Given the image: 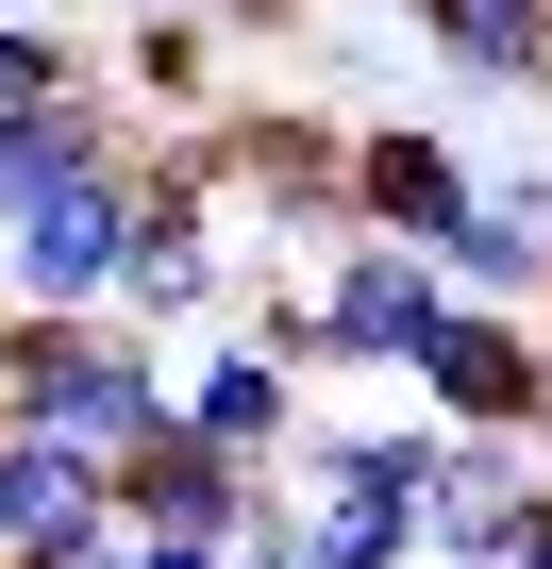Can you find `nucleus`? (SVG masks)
I'll list each match as a JSON object with an SVG mask.
<instances>
[{
    "label": "nucleus",
    "mask_w": 552,
    "mask_h": 569,
    "mask_svg": "<svg viewBox=\"0 0 552 569\" xmlns=\"http://www.w3.org/2000/svg\"><path fill=\"white\" fill-rule=\"evenodd\" d=\"M0 419L84 436V452H151L184 419V352L151 319H0Z\"/></svg>",
    "instance_id": "nucleus-1"
},
{
    "label": "nucleus",
    "mask_w": 552,
    "mask_h": 569,
    "mask_svg": "<svg viewBox=\"0 0 552 569\" xmlns=\"http://www.w3.org/2000/svg\"><path fill=\"white\" fill-rule=\"evenodd\" d=\"M201 68H218V34H201V18H151V34H134V84H168V101H184Z\"/></svg>",
    "instance_id": "nucleus-15"
},
{
    "label": "nucleus",
    "mask_w": 552,
    "mask_h": 569,
    "mask_svg": "<svg viewBox=\"0 0 552 569\" xmlns=\"http://www.w3.org/2000/svg\"><path fill=\"white\" fill-rule=\"evenodd\" d=\"M134 151V118L101 101V84H51V101H18V118H0V234H18L34 201H68L84 168H118Z\"/></svg>",
    "instance_id": "nucleus-10"
},
{
    "label": "nucleus",
    "mask_w": 552,
    "mask_h": 569,
    "mask_svg": "<svg viewBox=\"0 0 552 569\" xmlns=\"http://www.w3.org/2000/svg\"><path fill=\"white\" fill-rule=\"evenodd\" d=\"M134 569H234V552H201V536H134Z\"/></svg>",
    "instance_id": "nucleus-17"
},
{
    "label": "nucleus",
    "mask_w": 552,
    "mask_h": 569,
    "mask_svg": "<svg viewBox=\"0 0 552 569\" xmlns=\"http://www.w3.org/2000/svg\"><path fill=\"white\" fill-rule=\"evenodd\" d=\"M535 452H552V386H535Z\"/></svg>",
    "instance_id": "nucleus-20"
},
{
    "label": "nucleus",
    "mask_w": 552,
    "mask_h": 569,
    "mask_svg": "<svg viewBox=\"0 0 552 569\" xmlns=\"http://www.w3.org/2000/svg\"><path fill=\"white\" fill-rule=\"evenodd\" d=\"M452 84H552V0H402Z\"/></svg>",
    "instance_id": "nucleus-12"
},
{
    "label": "nucleus",
    "mask_w": 552,
    "mask_h": 569,
    "mask_svg": "<svg viewBox=\"0 0 552 569\" xmlns=\"http://www.w3.org/2000/svg\"><path fill=\"white\" fill-rule=\"evenodd\" d=\"M435 319H452V268H435V251H402V234H335V251H319V284H302L319 369H385V386H419Z\"/></svg>",
    "instance_id": "nucleus-3"
},
{
    "label": "nucleus",
    "mask_w": 552,
    "mask_h": 569,
    "mask_svg": "<svg viewBox=\"0 0 552 569\" xmlns=\"http://www.w3.org/2000/svg\"><path fill=\"white\" fill-rule=\"evenodd\" d=\"M435 268H452V302H552V184H485Z\"/></svg>",
    "instance_id": "nucleus-11"
},
{
    "label": "nucleus",
    "mask_w": 552,
    "mask_h": 569,
    "mask_svg": "<svg viewBox=\"0 0 552 569\" xmlns=\"http://www.w3.org/2000/svg\"><path fill=\"white\" fill-rule=\"evenodd\" d=\"M535 519H552V452L535 436H452V469H435V569H519Z\"/></svg>",
    "instance_id": "nucleus-8"
},
{
    "label": "nucleus",
    "mask_w": 552,
    "mask_h": 569,
    "mask_svg": "<svg viewBox=\"0 0 552 569\" xmlns=\"http://www.w3.org/2000/svg\"><path fill=\"white\" fill-rule=\"evenodd\" d=\"M535 386H552V319L535 302H452L435 352H419V402L452 436H535Z\"/></svg>",
    "instance_id": "nucleus-4"
},
{
    "label": "nucleus",
    "mask_w": 552,
    "mask_h": 569,
    "mask_svg": "<svg viewBox=\"0 0 552 569\" xmlns=\"http://www.w3.org/2000/svg\"><path fill=\"white\" fill-rule=\"evenodd\" d=\"M134 218H151V151H118V168H84L68 201H34L18 234H0V319H118Z\"/></svg>",
    "instance_id": "nucleus-2"
},
{
    "label": "nucleus",
    "mask_w": 552,
    "mask_h": 569,
    "mask_svg": "<svg viewBox=\"0 0 552 569\" xmlns=\"http://www.w3.org/2000/svg\"><path fill=\"white\" fill-rule=\"evenodd\" d=\"M319 569H435V486H302Z\"/></svg>",
    "instance_id": "nucleus-13"
},
{
    "label": "nucleus",
    "mask_w": 552,
    "mask_h": 569,
    "mask_svg": "<svg viewBox=\"0 0 552 569\" xmlns=\"http://www.w3.org/2000/svg\"><path fill=\"white\" fill-rule=\"evenodd\" d=\"M101 519H118V452L0 419V569H51V552H84Z\"/></svg>",
    "instance_id": "nucleus-7"
},
{
    "label": "nucleus",
    "mask_w": 552,
    "mask_h": 569,
    "mask_svg": "<svg viewBox=\"0 0 552 569\" xmlns=\"http://www.w3.org/2000/svg\"><path fill=\"white\" fill-rule=\"evenodd\" d=\"M218 18H285V0H218Z\"/></svg>",
    "instance_id": "nucleus-19"
},
{
    "label": "nucleus",
    "mask_w": 552,
    "mask_h": 569,
    "mask_svg": "<svg viewBox=\"0 0 552 569\" xmlns=\"http://www.w3.org/2000/svg\"><path fill=\"white\" fill-rule=\"evenodd\" d=\"M218 151H151V218H134V284H118V319H151V336H184V319H218Z\"/></svg>",
    "instance_id": "nucleus-5"
},
{
    "label": "nucleus",
    "mask_w": 552,
    "mask_h": 569,
    "mask_svg": "<svg viewBox=\"0 0 552 569\" xmlns=\"http://www.w3.org/2000/svg\"><path fill=\"white\" fill-rule=\"evenodd\" d=\"M519 569H552V519H535V536H519Z\"/></svg>",
    "instance_id": "nucleus-18"
},
{
    "label": "nucleus",
    "mask_w": 552,
    "mask_h": 569,
    "mask_svg": "<svg viewBox=\"0 0 552 569\" xmlns=\"http://www.w3.org/2000/svg\"><path fill=\"white\" fill-rule=\"evenodd\" d=\"M51 569H134V519H101L84 552H51Z\"/></svg>",
    "instance_id": "nucleus-16"
},
{
    "label": "nucleus",
    "mask_w": 552,
    "mask_h": 569,
    "mask_svg": "<svg viewBox=\"0 0 552 569\" xmlns=\"http://www.w3.org/2000/svg\"><path fill=\"white\" fill-rule=\"evenodd\" d=\"M268 502H285V469H251V452H218V436H151V452H118V519L134 536H201V552H234Z\"/></svg>",
    "instance_id": "nucleus-6"
},
{
    "label": "nucleus",
    "mask_w": 552,
    "mask_h": 569,
    "mask_svg": "<svg viewBox=\"0 0 552 569\" xmlns=\"http://www.w3.org/2000/svg\"><path fill=\"white\" fill-rule=\"evenodd\" d=\"M51 84H84V51H68V34H34V18H18V34H0V118H18V101H51Z\"/></svg>",
    "instance_id": "nucleus-14"
},
{
    "label": "nucleus",
    "mask_w": 552,
    "mask_h": 569,
    "mask_svg": "<svg viewBox=\"0 0 552 569\" xmlns=\"http://www.w3.org/2000/svg\"><path fill=\"white\" fill-rule=\"evenodd\" d=\"M485 184L452 168V134H419V118H369L352 134V234H402V251H452V218H469Z\"/></svg>",
    "instance_id": "nucleus-9"
}]
</instances>
